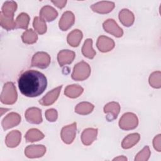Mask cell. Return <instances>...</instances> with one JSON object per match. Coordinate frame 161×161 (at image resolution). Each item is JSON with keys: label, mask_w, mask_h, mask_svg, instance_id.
<instances>
[{"label": "cell", "mask_w": 161, "mask_h": 161, "mask_svg": "<svg viewBox=\"0 0 161 161\" xmlns=\"http://www.w3.org/2000/svg\"><path fill=\"white\" fill-rule=\"evenodd\" d=\"M77 130V123L75 122L65 126L60 132V136L62 141L65 144H70L75 138Z\"/></svg>", "instance_id": "cell-6"}, {"label": "cell", "mask_w": 161, "mask_h": 161, "mask_svg": "<svg viewBox=\"0 0 161 161\" xmlns=\"http://www.w3.org/2000/svg\"><path fill=\"white\" fill-rule=\"evenodd\" d=\"M113 160H123V161H124V160H127V158L125 156L121 155V156H119L116 158H114L113 159Z\"/></svg>", "instance_id": "cell-37"}, {"label": "cell", "mask_w": 161, "mask_h": 161, "mask_svg": "<svg viewBox=\"0 0 161 161\" xmlns=\"http://www.w3.org/2000/svg\"><path fill=\"white\" fill-rule=\"evenodd\" d=\"M30 22V16L26 13H20L15 20L16 28L27 29Z\"/></svg>", "instance_id": "cell-28"}, {"label": "cell", "mask_w": 161, "mask_h": 161, "mask_svg": "<svg viewBox=\"0 0 161 161\" xmlns=\"http://www.w3.org/2000/svg\"><path fill=\"white\" fill-rule=\"evenodd\" d=\"M45 137L44 134L36 128L30 129L25 134V138L27 142H35L42 140Z\"/></svg>", "instance_id": "cell-25"}, {"label": "cell", "mask_w": 161, "mask_h": 161, "mask_svg": "<svg viewBox=\"0 0 161 161\" xmlns=\"http://www.w3.org/2000/svg\"><path fill=\"white\" fill-rule=\"evenodd\" d=\"M17 9V3L13 1H8L4 3L1 13L6 18H13L14 13Z\"/></svg>", "instance_id": "cell-21"}, {"label": "cell", "mask_w": 161, "mask_h": 161, "mask_svg": "<svg viewBox=\"0 0 161 161\" xmlns=\"http://www.w3.org/2000/svg\"><path fill=\"white\" fill-rule=\"evenodd\" d=\"M21 140V133L18 130H13L10 131L6 136L5 143L9 148L16 147Z\"/></svg>", "instance_id": "cell-17"}, {"label": "cell", "mask_w": 161, "mask_h": 161, "mask_svg": "<svg viewBox=\"0 0 161 161\" xmlns=\"http://www.w3.org/2000/svg\"><path fill=\"white\" fill-rule=\"evenodd\" d=\"M18 98V94L14 84L12 82L4 84L1 94V101L4 104H13Z\"/></svg>", "instance_id": "cell-2"}, {"label": "cell", "mask_w": 161, "mask_h": 161, "mask_svg": "<svg viewBox=\"0 0 161 161\" xmlns=\"http://www.w3.org/2000/svg\"><path fill=\"white\" fill-rule=\"evenodd\" d=\"M90 65L84 61L77 63L74 67L72 79L76 81H82L87 79L91 74Z\"/></svg>", "instance_id": "cell-3"}, {"label": "cell", "mask_w": 161, "mask_h": 161, "mask_svg": "<svg viewBox=\"0 0 161 161\" xmlns=\"http://www.w3.org/2000/svg\"><path fill=\"white\" fill-rule=\"evenodd\" d=\"M62 88V86L61 85L49 91L45 94V96L40 99L39 103L42 106H50L53 104L58 99Z\"/></svg>", "instance_id": "cell-9"}, {"label": "cell", "mask_w": 161, "mask_h": 161, "mask_svg": "<svg viewBox=\"0 0 161 161\" xmlns=\"http://www.w3.org/2000/svg\"><path fill=\"white\" fill-rule=\"evenodd\" d=\"M114 3L111 1H99L91 6V9L99 14H107L114 8Z\"/></svg>", "instance_id": "cell-14"}, {"label": "cell", "mask_w": 161, "mask_h": 161, "mask_svg": "<svg viewBox=\"0 0 161 161\" xmlns=\"http://www.w3.org/2000/svg\"><path fill=\"white\" fill-rule=\"evenodd\" d=\"M82 53L84 57L90 59H92L95 57L96 53L92 48V39L87 38L85 40L84 45L82 47Z\"/></svg>", "instance_id": "cell-26"}, {"label": "cell", "mask_w": 161, "mask_h": 161, "mask_svg": "<svg viewBox=\"0 0 161 161\" xmlns=\"http://www.w3.org/2000/svg\"><path fill=\"white\" fill-rule=\"evenodd\" d=\"M83 37L82 33L80 30L75 29L69 33L67 37V41L69 45L73 47H77L79 45Z\"/></svg>", "instance_id": "cell-22"}, {"label": "cell", "mask_w": 161, "mask_h": 161, "mask_svg": "<svg viewBox=\"0 0 161 161\" xmlns=\"http://www.w3.org/2000/svg\"><path fill=\"white\" fill-rule=\"evenodd\" d=\"M18 83L21 93L29 97L41 95L47 86L45 75L34 70H28L23 72L18 79Z\"/></svg>", "instance_id": "cell-1"}, {"label": "cell", "mask_w": 161, "mask_h": 161, "mask_svg": "<svg viewBox=\"0 0 161 161\" xmlns=\"http://www.w3.org/2000/svg\"><path fill=\"white\" fill-rule=\"evenodd\" d=\"M150 85L156 89L161 87V72L160 71H155L152 72L148 79Z\"/></svg>", "instance_id": "cell-32"}, {"label": "cell", "mask_w": 161, "mask_h": 161, "mask_svg": "<svg viewBox=\"0 0 161 161\" xmlns=\"http://www.w3.org/2000/svg\"><path fill=\"white\" fill-rule=\"evenodd\" d=\"M33 26L35 30L40 35H43L47 31V25L45 21L40 17L36 16L34 18Z\"/></svg>", "instance_id": "cell-30"}, {"label": "cell", "mask_w": 161, "mask_h": 161, "mask_svg": "<svg viewBox=\"0 0 161 161\" xmlns=\"http://www.w3.org/2000/svg\"><path fill=\"white\" fill-rule=\"evenodd\" d=\"M84 91V89L78 84H72L67 86L64 91L66 96L70 98H77L79 97Z\"/></svg>", "instance_id": "cell-23"}, {"label": "cell", "mask_w": 161, "mask_h": 161, "mask_svg": "<svg viewBox=\"0 0 161 161\" xmlns=\"http://www.w3.org/2000/svg\"><path fill=\"white\" fill-rule=\"evenodd\" d=\"M0 24L2 28L9 31L16 28L15 21L13 18H6L0 13Z\"/></svg>", "instance_id": "cell-31"}, {"label": "cell", "mask_w": 161, "mask_h": 161, "mask_svg": "<svg viewBox=\"0 0 161 161\" xmlns=\"http://www.w3.org/2000/svg\"><path fill=\"white\" fill-rule=\"evenodd\" d=\"M75 16L72 12L67 11L63 13L58 22L59 28L62 31L68 30L74 23Z\"/></svg>", "instance_id": "cell-15"}, {"label": "cell", "mask_w": 161, "mask_h": 161, "mask_svg": "<svg viewBox=\"0 0 161 161\" xmlns=\"http://www.w3.org/2000/svg\"><path fill=\"white\" fill-rule=\"evenodd\" d=\"M21 122L20 115L14 112L9 113L2 121V126L4 130H6L18 125Z\"/></svg>", "instance_id": "cell-12"}, {"label": "cell", "mask_w": 161, "mask_h": 161, "mask_svg": "<svg viewBox=\"0 0 161 161\" xmlns=\"http://www.w3.org/2000/svg\"><path fill=\"white\" fill-rule=\"evenodd\" d=\"M114 45V42L113 39L104 35L99 36L96 42L97 48L100 52L103 53L112 50Z\"/></svg>", "instance_id": "cell-13"}, {"label": "cell", "mask_w": 161, "mask_h": 161, "mask_svg": "<svg viewBox=\"0 0 161 161\" xmlns=\"http://www.w3.org/2000/svg\"><path fill=\"white\" fill-rule=\"evenodd\" d=\"M103 110L106 114V119L108 121H111L118 117L120 111V106L117 102H110L104 106Z\"/></svg>", "instance_id": "cell-8"}, {"label": "cell", "mask_w": 161, "mask_h": 161, "mask_svg": "<svg viewBox=\"0 0 161 161\" xmlns=\"http://www.w3.org/2000/svg\"><path fill=\"white\" fill-rule=\"evenodd\" d=\"M21 39L23 42L26 44H33L36 42L38 35L32 29H28L23 32Z\"/></svg>", "instance_id": "cell-29"}, {"label": "cell", "mask_w": 161, "mask_h": 161, "mask_svg": "<svg viewBox=\"0 0 161 161\" xmlns=\"http://www.w3.org/2000/svg\"><path fill=\"white\" fill-rule=\"evenodd\" d=\"M46 119L50 122H54L58 118L57 111L53 108L47 109L45 113Z\"/></svg>", "instance_id": "cell-34"}, {"label": "cell", "mask_w": 161, "mask_h": 161, "mask_svg": "<svg viewBox=\"0 0 161 161\" xmlns=\"http://www.w3.org/2000/svg\"><path fill=\"white\" fill-rule=\"evenodd\" d=\"M58 16L57 10L50 6H43L40 11V17L47 21H53Z\"/></svg>", "instance_id": "cell-19"}, {"label": "cell", "mask_w": 161, "mask_h": 161, "mask_svg": "<svg viewBox=\"0 0 161 161\" xmlns=\"http://www.w3.org/2000/svg\"><path fill=\"white\" fill-rule=\"evenodd\" d=\"M103 27L106 32L117 38H119L123 35L122 28L118 25L113 19H108L106 20L103 24Z\"/></svg>", "instance_id": "cell-7"}, {"label": "cell", "mask_w": 161, "mask_h": 161, "mask_svg": "<svg viewBox=\"0 0 161 161\" xmlns=\"http://www.w3.org/2000/svg\"><path fill=\"white\" fill-rule=\"evenodd\" d=\"M151 152L148 146H145L135 156V161H147L150 158Z\"/></svg>", "instance_id": "cell-33"}, {"label": "cell", "mask_w": 161, "mask_h": 161, "mask_svg": "<svg viewBox=\"0 0 161 161\" xmlns=\"http://www.w3.org/2000/svg\"><path fill=\"white\" fill-rule=\"evenodd\" d=\"M119 19L123 25L129 27L133 24L135 16L129 9H123L119 13Z\"/></svg>", "instance_id": "cell-20"}, {"label": "cell", "mask_w": 161, "mask_h": 161, "mask_svg": "<svg viewBox=\"0 0 161 161\" xmlns=\"http://www.w3.org/2000/svg\"><path fill=\"white\" fill-rule=\"evenodd\" d=\"M26 121L31 124H40L42 122V110L36 107L28 108L25 114Z\"/></svg>", "instance_id": "cell-11"}, {"label": "cell", "mask_w": 161, "mask_h": 161, "mask_svg": "<svg viewBox=\"0 0 161 161\" xmlns=\"http://www.w3.org/2000/svg\"><path fill=\"white\" fill-rule=\"evenodd\" d=\"M94 106L89 102H82L76 105L75 112L80 115L90 114L94 109Z\"/></svg>", "instance_id": "cell-27"}, {"label": "cell", "mask_w": 161, "mask_h": 161, "mask_svg": "<svg viewBox=\"0 0 161 161\" xmlns=\"http://www.w3.org/2000/svg\"><path fill=\"white\" fill-rule=\"evenodd\" d=\"M46 152V147L42 145H31L25 150V154L28 158H34L42 157Z\"/></svg>", "instance_id": "cell-10"}, {"label": "cell", "mask_w": 161, "mask_h": 161, "mask_svg": "<svg viewBox=\"0 0 161 161\" xmlns=\"http://www.w3.org/2000/svg\"><path fill=\"white\" fill-rule=\"evenodd\" d=\"M52 3L55 6H56L57 8H58L60 9H62L65 6V4L67 3V1L66 0H59V1H57V0L53 1H53H52Z\"/></svg>", "instance_id": "cell-36"}, {"label": "cell", "mask_w": 161, "mask_h": 161, "mask_svg": "<svg viewBox=\"0 0 161 161\" xmlns=\"http://www.w3.org/2000/svg\"><path fill=\"white\" fill-rule=\"evenodd\" d=\"M97 135V129L89 128L85 129L81 134V141L84 145L88 146L92 143L96 139Z\"/></svg>", "instance_id": "cell-18"}, {"label": "cell", "mask_w": 161, "mask_h": 161, "mask_svg": "<svg viewBox=\"0 0 161 161\" xmlns=\"http://www.w3.org/2000/svg\"><path fill=\"white\" fill-rule=\"evenodd\" d=\"M138 125V119L133 113H126L123 114L119 121V126L123 130H133Z\"/></svg>", "instance_id": "cell-4"}, {"label": "cell", "mask_w": 161, "mask_h": 161, "mask_svg": "<svg viewBox=\"0 0 161 161\" xmlns=\"http://www.w3.org/2000/svg\"><path fill=\"white\" fill-rule=\"evenodd\" d=\"M160 140H161V135L158 134L157 135L153 140V145L155 148L157 152H160L161 151V146H160Z\"/></svg>", "instance_id": "cell-35"}, {"label": "cell", "mask_w": 161, "mask_h": 161, "mask_svg": "<svg viewBox=\"0 0 161 161\" xmlns=\"http://www.w3.org/2000/svg\"><path fill=\"white\" fill-rule=\"evenodd\" d=\"M50 62V57L47 53L38 52L33 55L31 58V66L40 69H46L49 66Z\"/></svg>", "instance_id": "cell-5"}, {"label": "cell", "mask_w": 161, "mask_h": 161, "mask_svg": "<svg viewBox=\"0 0 161 161\" xmlns=\"http://www.w3.org/2000/svg\"><path fill=\"white\" fill-rule=\"evenodd\" d=\"M140 135L137 133H133L127 135L122 141L121 147L124 149H128L133 147L140 140Z\"/></svg>", "instance_id": "cell-24"}, {"label": "cell", "mask_w": 161, "mask_h": 161, "mask_svg": "<svg viewBox=\"0 0 161 161\" xmlns=\"http://www.w3.org/2000/svg\"><path fill=\"white\" fill-rule=\"evenodd\" d=\"M75 57V52L69 50H62L57 55V60L60 66L70 64Z\"/></svg>", "instance_id": "cell-16"}]
</instances>
